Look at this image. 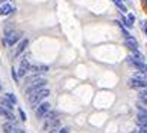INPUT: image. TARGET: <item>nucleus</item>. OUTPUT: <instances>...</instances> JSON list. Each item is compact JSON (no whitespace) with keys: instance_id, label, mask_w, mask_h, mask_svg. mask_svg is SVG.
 I'll return each mask as SVG.
<instances>
[{"instance_id":"nucleus-1","label":"nucleus","mask_w":147,"mask_h":133,"mask_svg":"<svg viewBox=\"0 0 147 133\" xmlns=\"http://www.w3.org/2000/svg\"><path fill=\"white\" fill-rule=\"evenodd\" d=\"M50 96V90H47V88H42V90H39L36 93H33L32 96H29V100L33 106H38L39 103H41L45 97H48Z\"/></svg>"},{"instance_id":"nucleus-2","label":"nucleus","mask_w":147,"mask_h":133,"mask_svg":"<svg viewBox=\"0 0 147 133\" xmlns=\"http://www.w3.org/2000/svg\"><path fill=\"white\" fill-rule=\"evenodd\" d=\"M20 39H21V33L6 30V31H5V37H3V45L12 46V45H15V43L20 41Z\"/></svg>"},{"instance_id":"nucleus-3","label":"nucleus","mask_w":147,"mask_h":133,"mask_svg":"<svg viewBox=\"0 0 147 133\" xmlns=\"http://www.w3.org/2000/svg\"><path fill=\"white\" fill-rule=\"evenodd\" d=\"M45 85H47V79H45V78H38L36 81H33L30 87L26 90V94H27V96H32L33 93H36V91H39V90L45 88Z\"/></svg>"},{"instance_id":"nucleus-4","label":"nucleus","mask_w":147,"mask_h":133,"mask_svg":"<svg viewBox=\"0 0 147 133\" xmlns=\"http://www.w3.org/2000/svg\"><path fill=\"white\" fill-rule=\"evenodd\" d=\"M128 63L131 64V66H134L137 70H140V72H147V64H146V61H143V60H138V58H135V57H128Z\"/></svg>"},{"instance_id":"nucleus-5","label":"nucleus","mask_w":147,"mask_h":133,"mask_svg":"<svg viewBox=\"0 0 147 133\" xmlns=\"http://www.w3.org/2000/svg\"><path fill=\"white\" fill-rule=\"evenodd\" d=\"M50 109H51V103H50V102H41V103L38 105V108L35 109V114H36V117H38L39 120H42L44 115H45Z\"/></svg>"},{"instance_id":"nucleus-6","label":"nucleus","mask_w":147,"mask_h":133,"mask_svg":"<svg viewBox=\"0 0 147 133\" xmlns=\"http://www.w3.org/2000/svg\"><path fill=\"white\" fill-rule=\"evenodd\" d=\"M50 69H48V66H45V64H32V68H30V72H33V74H47Z\"/></svg>"},{"instance_id":"nucleus-7","label":"nucleus","mask_w":147,"mask_h":133,"mask_svg":"<svg viewBox=\"0 0 147 133\" xmlns=\"http://www.w3.org/2000/svg\"><path fill=\"white\" fill-rule=\"evenodd\" d=\"M129 85H131L132 88H138V90L147 88V84H146V82H143V81H140V79H137L135 76L129 79Z\"/></svg>"},{"instance_id":"nucleus-8","label":"nucleus","mask_w":147,"mask_h":133,"mask_svg":"<svg viewBox=\"0 0 147 133\" xmlns=\"http://www.w3.org/2000/svg\"><path fill=\"white\" fill-rule=\"evenodd\" d=\"M125 45L128 46V48H129L132 52H134V51H138V42H137L132 36H129V37L125 39Z\"/></svg>"},{"instance_id":"nucleus-9","label":"nucleus","mask_w":147,"mask_h":133,"mask_svg":"<svg viewBox=\"0 0 147 133\" xmlns=\"http://www.w3.org/2000/svg\"><path fill=\"white\" fill-rule=\"evenodd\" d=\"M59 126H60V120L59 118H54V120H51V121H45L44 124V130H53V129H59Z\"/></svg>"},{"instance_id":"nucleus-10","label":"nucleus","mask_w":147,"mask_h":133,"mask_svg":"<svg viewBox=\"0 0 147 133\" xmlns=\"http://www.w3.org/2000/svg\"><path fill=\"white\" fill-rule=\"evenodd\" d=\"M27 45H29V41L27 39H21L20 41V43L17 45V49H15V57H18V55H21V52L27 48Z\"/></svg>"},{"instance_id":"nucleus-11","label":"nucleus","mask_w":147,"mask_h":133,"mask_svg":"<svg viewBox=\"0 0 147 133\" xmlns=\"http://www.w3.org/2000/svg\"><path fill=\"white\" fill-rule=\"evenodd\" d=\"M14 11H15V8H14V6H11V5H2V6H0V15H2V17L9 15Z\"/></svg>"},{"instance_id":"nucleus-12","label":"nucleus","mask_w":147,"mask_h":133,"mask_svg":"<svg viewBox=\"0 0 147 133\" xmlns=\"http://www.w3.org/2000/svg\"><path fill=\"white\" fill-rule=\"evenodd\" d=\"M0 115H3L5 118H8L9 121H14L15 123V117H14V114H12L11 112V109H8V108H2V106H0Z\"/></svg>"},{"instance_id":"nucleus-13","label":"nucleus","mask_w":147,"mask_h":133,"mask_svg":"<svg viewBox=\"0 0 147 133\" xmlns=\"http://www.w3.org/2000/svg\"><path fill=\"white\" fill-rule=\"evenodd\" d=\"M2 129H3V132H5V133H15V130H17L15 123H14V121L5 123V124L2 126Z\"/></svg>"},{"instance_id":"nucleus-14","label":"nucleus","mask_w":147,"mask_h":133,"mask_svg":"<svg viewBox=\"0 0 147 133\" xmlns=\"http://www.w3.org/2000/svg\"><path fill=\"white\" fill-rule=\"evenodd\" d=\"M57 115H59V111H53V109H50V111L44 115V118H42V120H45V121H51V120L57 118Z\"/></svg>"},{"instance_id":"nucleus-15","label":"nucleus","mask_w":147,"mask_h":133,"mask_svg":"<svg viewBox=\"0 0 147 133\" xmlns=\"http://www.w3.org/2000/svg\"><path fill=\"white\" fill-rule=\"evenodd\" d=\"M137 124H138V126L147 124V114H146V112H140V111H138V117H137Z\"/></svg>"},{"instance_id":"nucleus-16","label":"nucleus","mask_w":147,"mask_h":133,"mask_svg":"<svg viewBox=\"0 0 147 133\" xmlns=\"http://www.w3.org/2000/svg\"><path fill=\"white\" fill-rule=\"evenodd\" d=\"M134 21H135V17H134L132 14H129L128 18H122V23L126 25V27H132V25H134Z\"/></svg>"},{"instance_id":"nucleus-17","label":"nucleus","mask_w":147,"mask_h":133,"mask_svg":"<svg viewBox=\"0 0 147 133\" xmlns=\"http://www.w3.org/2000/svg\"><path fill=\"white\" fill-rule=\"evenodd\" d=\"M30 68H32V64L29 63V60L24 57V58L21 60V63H20V69H23V70H26V72H30Z\"/></svg>"},{"instance_id":"nucleus-18","label":"nucleus","mask_w":147,"mask_h":133,"mask_svg":"<svg viewBox=\"0 0 147 133\" xmlns=\"http://www.w3.org/2000/svg\"><path fill=\"white\" fill-rule=\"evenodd\" d=\"M0 105H3L5 108H8V109H11V111L14 109V103H12L8 97H6V99H2V97H0Z\"/></svg>"},{"instance_id":"nucleus-19","label":"nucleus","mask_w":147,"mask_h":133,"mask_svg":"<svg viewBox=\"0 0 147 133\" xmlns=\"http://www.w3.org/2000/svg\"><path fill=\"white\" fill-rule=\"evenodd\" d=\"M140 102H143L147 105V88L140 90Z\"/></svg>"},{"instance_id":"nucleus-20","label":"nucleus","mask_w":147,"mask_h":133,"mask_svg":"<svg viewBox=\"0 0 147 133\" xmlns=\"http://www.w3.org/2000/svg\"><path fill=\"white\" fill-rule=\"evenodd\" d=\"M113 2L116 3V6L120 9V12H126V11H128V9H126V6L122 3V0H113Z\"/></svg>"},{"instance_id":"nucleus-21","label":"nucleus","mask_w":147,"mask_h":133,"mask_svg":"<svg viewBox=\"0 0 147 133\" xmlns=\"http://www.w3.org/2000/svg\"><path fill=\"white\" fill-rule=\"evenodd\" d=\"M134 76H135L137 79H140V81H143V82H146V84H147V76H146L144 72H138V74H135Z\"/></svg>"},{"instance_id":"nucleus-22","label":"nucleus","mask_w":147,"mask_h":133,"mask_svg":"<svg viewBox=\"0 0 147 133\" xmlns=\"http://www.w3.org/2000/svg\"><path fill=\"white\" fill-rule=\"evenodd\" d=\"M137 108H138L140 112H146V114H147V105H146V103L138 102V106H137Z\"/></svg>"},{"instance_id":"nucleus-23","label":"nucleus","mask_w":147,"mask_h":133,"mask_svg":"<svg viewBox=\"0 0 147 133\" xmlns=\"http://www.w3.org/2000/svg\"><path fill=\"white\" fill-rule=\"evenodd\" d=\"M6 97H8V99H9V100H11L12 103H14V105L17 103V97H15L14 94H12V93H8V94H6Z\"/></svg>"},{"instance_id":"nucleus-24","label":"nucleus","mask_w":147,"mask_h":133,"mask_svg":"<svg viewBox=\"0 0 147 133\" xmlns=\"http://www.w3.org/2000/svg\"><path fill=\"white\" fill-rule=\"evenodd\" d=\"M132 55L135 57V58H138V60H143V61H144V60H146V58L143 57V54H140L138 51H134V54H132Z\"/></svg>"},{"instance_id":"nucleus-25","label":"nucleus","mask_w":147,"mask_h":133,"mask_svg":"<svg viewBox=\"0 0 147 133\" xmlns=\"http://www.w3.org/2000/svg\"><path fill=\"white\" fill-rule=\"evenodd\" d=\"M18 114H20V118H21L23 121H26V120H27V117H26V112H24L23 109H18Z\"/></svg>"},{"instance_id":"nucleus-26","label":"nucleus","mask_w":147,"mask_h":133,"mask_svg":"<svg viewBox=\"0 0 147 133\" xmlns=\"http://www.w3.org/2000/svg\"><path fill=\"white\" fill-rule=\"evenodd\" d=\"M141 29H143V31L146 33V36H147V21H141Z\"/></svg>"},{"instance_id":"nucleus-27","label":"nucleus","mask_w":147,"mask_h":133,"mask_svg":"<svg viewBox=\"0 0 147 133\" xmlns=\"http://www.w3.org/2000/svg\"><path fill=\"white\" fill-rule=\"evenodd\" d=\"M12 78H14V81H18V74H17L14 69H12Z\"/></svg>"},{"instance_id":"nucleus-28","label":"nucleus","mask_w":147,"mask_h":133,"mask_svg":"<svg viewBox=\"0 0 147 133\" xmlns=\"http://www.w3.org/2000/svg\"><path fill=\"white\" fill-rule=\"evenodd\" d=\"M48 133H60V127H59V129H53V130H50Z\"/></svg>"},{"instance_id":"nucleus-29","label":"nucleus","mask_w":147,"mask_h":133,"mask_svg":"<svg viewBox=\"0 0 147 133\" xmlns=\"http://www.w3.org/2000/svg\"><path fill=\"white\" fill-rule=\"evenodd\" d=\"M141 2H143L144 5H147V0H141Z\"/></svg>"},{"instance_id":"nucleus-30","label":"nucleus","mask_w":147,"mask_h":133,"mask_svg":"<svg viewBox=\"0 0 147 133\" xmlns=\"http://www.w3.org/2000/svg\"><path fill=\"white\" fill-rule=\"evenodd\" d=\"M0 91H2V85H0Z\"/></svg>"},{"instance_id":"nucleus-31","label":"nucleus","mask_w":147,"mask_h":133,"mask_svg":"<svg viewBox=\"0 0 147 133\" xmlns=\"http://www.w3.org/2000/svg\"><path fill=\"white\" fill-rule=\"evenodd\" d=\"M0 2H6V0H0Z\"/></svg>"},{"instance_id":"nucleus-32","label":"nucleus","mask_w":147,"mask_h":133,"mask_svg":"<svg viewBox=\"0 0 147 133\" xmlns=\"http://www.w3.org/2000/svg\"><path fill=\"white\" fill-rule=\"evenodd\" d=\"M122 2H126V0H122Z\"/></svg>"}]
</instances>
